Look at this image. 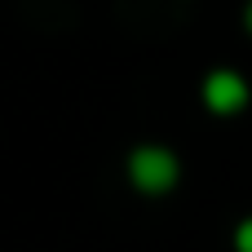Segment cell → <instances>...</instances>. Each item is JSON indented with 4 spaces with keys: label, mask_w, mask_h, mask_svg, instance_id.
<instances>
[{
    "label": "cell",
    "mask_w": 252,
    "mask_h": 252,
    "mask_svg": "<svg viewBox=\"0 0 252 252\" xmlns=\"http://www.w3.org/2000/svg\"><path fill=\"white\" fill-rule=\"evenodd\" d=\"M235 252H252V217L235 226Z\"/></svg>",
    "instance_id": "3957f363"
},
{
    "label": "cell",
    "mask_w": 252,
    "mask_h": 252,
    "mask_svg": "<svg viewBox=\"0 0 252 252\" xmlns=\"http://www.w3.org/2000/svg\"><path fill=\"white\" fill-rule=\"evenodd\" d=\"M248 97H252V89H248V80H244L239 71L217 66V71L204 75V106H208L213 115H239V111L248 106Z\"/></svg>",
    "instance_id": "7a4b0ae2"
},
{
    "label": "cell",
    "mask_w": 252,
    "mask_h": 252,
    "mask_svg": "<svg viewBox=\"0 0 252 252\" xmlns=\"http://www.w3.org/2000/svg\"><path fill=\"white\" fill-rule=\"evenodd\" d=\"M244 27L252 31V0H248V9H244Z\"/></svg>",
    "instance_id": "277c9868"
},
{
    "label": "cell",
    "mask_w": 252,
    "mask_h": 252,
    "mask_svg": "<svg viewBox=\"0 0 252 252\" xmlns=\"http://www.w3.org/2000/svg\"><path fill=\"white\" fill-rule=\"evenodd\" d=\"M182 177V159L168 146H137L128 155V182L142 195H168Z\"/></svg>",
    "instance_id": "6da1fadb"
}]
</instances>
